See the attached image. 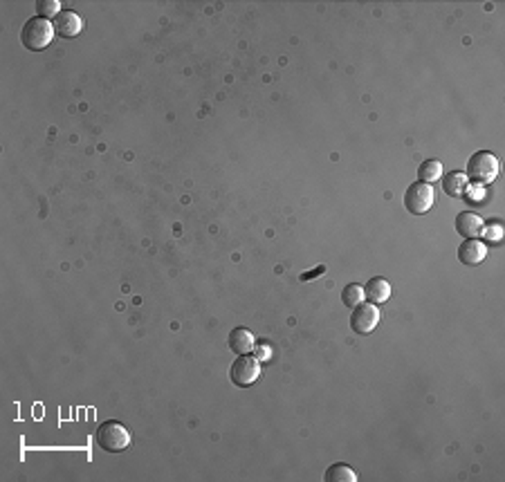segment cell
Returning <instances> with one entry per match:
<instances>
[{
    "label": "cell",
    "mask_w": 505,
    "mask_h": 482,
    "mask_svg": "<svg viewBox=\"0 0 505 482\" xmlns=\"http://www.w3.org/2000/svg\"><path fill=\"white\" fill-rule=\"evenodd\" d=\"M95 440L101 451H106V453H119V451H126L130 447L133 435H130V431L121 421L108 419L97 428Z\"/></svg>",
    "instance_id": "1"
},
{
    "label": "cell",
    "mask_w": 505,
    "mask_h": 482,
    "mask_svg": "<svg viewBox=\"0 0 505 482\" xmlns=\"http://www.w3.org/2000/svg\"><path fill=\"white\" fill-rule=\"evenodd\" d=\"M54 34H56V29L47 18L34 16L23 25V29H20V43H23L27 49H32V52H40V49H45L49 43H52Z\"/></svg>",
    "instance_id": "2"
},
{
    "label": "cell",
    "mask_w": 505,
    "mask_h": 482,
    "mask_svg": "<svg viewBox=\"0 0 505 482\" xmlns=\"http://www.w3.org/2000/svg\"><path fill=\"white\" fill-rule=\"evenodd\" d=\"M499 175V159L494 157L490 150H479L467 159V173L465 177H469L476 184H490Z\"/></svg>",
    "instance_id": "3"
},
{
    "label": "cell",
    "mask_w": 505,
    "mask_h": 482,
    "mask_svg": "<svg viewBox=\"0 0 505 482\" xmlns=\"http://www.w3.org/2000/svg\"><path fill=\"white\" fill-rule=\"evenodd\" d=\"M436 204V191H433L431 184L424 182H413L407 193H404V207L411 216H424L429 214Z\"/></svg>",
    "instance_id": "4"
},
{
    "label": "cell",
    "mask_w": 505,
    "mask_h": 482,
    "mask_svg": "<svg viewBox=\"0 0 505 482\" xmlns=\"http://www.w3.org/2000/svg\"><path fill=\"white\" fill-rule=\"evenodd\" d=\"M258 377H261V361L256 357L240 355L229 368L231 384L238 386V388H249Z\"/></svg>",
    "instance_id": "5"
},
{
    "label": "cell",
    "mask_w": 505,
    "mask_h": 482,
    "mask_svg": "<svg viewBox=\"0 0 505 482\" xmlns=\"http://www.w3.org/2000/svg\"><path fill=\"white\" fill-rule=\"evenodd\" d=\"M380 307L373 303H359L352 307L350 314V330L355 335H371L380 326Z\"/></svg>",
    "instance_id": "6"
},
{
    "label": "cell",
    "mask_w": 505,
    "mask_h": 482,
    "mask_svg": "<svg viewBox=\"0 0 505 482\" xmlns=\"http://www.w3.org/2000/svg\"><path fill=\"white\" fill-rule=\"evenodd\" d=\"M229 350L236 355H251L256 350V339H254V332H249L247 328H234L229 332Z\"/></svg>",
    "instance_id": "7"
},
{
    "label": "cell",
    "mask_w": 505,
    "mask_h": 482,
    "mask_svg": "<svg viewBox=\"0 0 505 482\" xmlns=\"http://www.w3.org/2000/svg\"><path fill=\"white\" fill-rule=\"evenodd\" d=\"M485 256H488V247L476 238L465 240V243H460V247H458V260L463 265H481Z\"/></svg>",
    "instance_id": "8"
},
{
    "label": "cell",
    "mask_w": 505,
    "mask_h": 482,
    "mask_svg": "<svg viewBox=\"0 0 505 482\" xmlns=\"http://www.w3.org/2000/svg\"><path fill=\"white\" fill-rule=\"evenodd\" d=\"M54 29H56V34L61 38H75L81 34V29H84V21H81V16L75 14V12H68V9H63L59 16H56V21H54Z\"/></svg>",
    "instance_id": "9"
},
{
    "label": "cell",
    "mask_w": 505,
    "mask_h": 482,
    "mask_svg": "<svg viewBox=\"0 0 505 482\" xmlns=\"http://www.w3.org/2000/svg\"><path fill=\"white\" fill-rule=\"evenodd\" d=\"M456 231L465 240L479 238L483 231V220L476 214H472V211H463V214L456 216Z\"/></svg>",
    "instance_id": "10"
},
{
    "label": "cell",
    "mask_w": 505,
    "mask_h": 482,
    "mask_svg": "<svg viewBox=\"0 0 505 482\" xmlns=\"http://www.w3.org/2000/svg\"><path fill=\"white\" fill-rule=\"evenodd\" d=\"M364 296H366L373 305L387 303V300L391 298V285H389V280L382 278V276L371 278L368 283H366V287H364Z\"/></svg>",
    "instance_id": "11"
},
{
    "label": "cell",
    "mask_w": 505,
    "mask_h": 482,
    "mask_svg": "<svg viewBox=\"0 0 505 482\" xmlns=\"http://www.w3.org/2000/svg\"><path fill=\"white\" fill-rule=\"evenodd\" d=\"M442 188L451 198H463L467 193V177H465V173H449L442 179Z\"/></svg>",
    "instance_id": "12"
},
{
    "label": "cell",
    "mask_w": 505,
    "mask_h": 482,
    "mask_svg": "<svg viewBox=\"0 0 505 482\" xmlns=\"http://www.w3.org/2000/svg\"><path fill=\"white\" fill-rule=\"evenodd\" d=\"M323 480H326V482H357V474L350 467L337 462V465H332V467L326 469V476H323Z\"/></svg>",
    "instance_id": "13"
},
{
    "label": "cell",
    "mask_w": 505,
    "mask_h": 482,
    "mask_svg": "<svg viewBox=\"0 0 505 482\" xmlns=\"http://www.w3.org/2000/svg\"><path fill=\"white\" fill-rule=\"evenodd\" d=\"M418 177H420V182H424V184H433L436 179L442 177V164L436 162V159H427V162L420 164Z\"/></svg>",
    "instance_id": "14"
},
{
    "label": "cell",
    "mask_w": 505,
    "mask_h": 482,
    "mask_svg": "<svg viewBox=\"0 0 505 482\" xmlns=\"http://www.w3.org/2000/svg\"><path fill=\"white\" fill-rule=\"evenodd\" d=\"M364 287L362 285H357V283H350V285H346L343 287V292H341V300H343V305L346 307H357L359 303H364Z\"/></svg>",
    "instance_id": "15"
},
{
    "label": "cell",
    "mask_w": 505,
    "mask_h": 482,
    "mask_svg": "<svg viewBox=\"0 0 505 482\" xmlns=\"http://www.w3.org/2000/svg\"><path fill=\"white\" fill-rule=\"evenodd\" d=\"M36 9H38V16L40 18H49V16H59L61 14L59 0H38Z\"/></svg>",
    "instance_id": "16"
},
{
    "label": "cell",
    "mask_w": 505,
    "mask_h": 482,
    "mask_svg": "<svg viewBox=\"0 0 505 482\" xmlns=\"http://www.w3.org/2000/svg\"><path fill=\"white\" fill-rule=\"evenodd\" d=\"M481 234L485 236V240H488V243H501V238H503V227L501 225H488V227H483V231Z\"/></svg>",
    "instance_id": "17"
},
{
    "label": "cell",
    "mask_w": 505,
    "mask_h": 482,
    "mask_svg": "<svg viewBox=\"0 0 505 482\" xmlns=\"http://www.w3.org/2000/svg\"><path fill=\"white\" fill-rule=\"evenodd\" d=\"M254 353H256V359L263 361V359H267V357H270V348H267V346H256Z\"/></svg>",
    "instance_id": "18"
},
{
    "label": "cell",
    "mask_w": 505,
    "mask_h": 482,
    "mask_svg": "<svg viewBox=\"0 0 505 482\" xmlns=\"http://www.w3.org/2000/svg\"><path fill=\"white\" fill-rule=\"evenodd\" d=\"M323 272H326V267H317L315 269V272H306V274H301V280H312V276H317V274H323Z\"/></svg>",
    "instance_id": "19"
}]
</instances>
